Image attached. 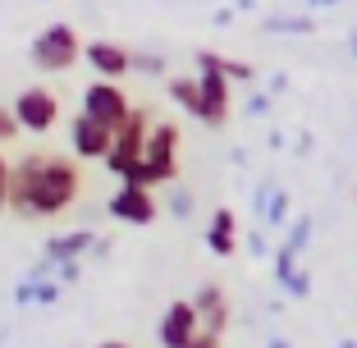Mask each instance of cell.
I'll use <instances>...</instances> for the list:
<instances>
[{"label": "cell", "instance_id": "6da1fadb", "mask_svg": "<svg viewBox=\"0 0 357 348\" xmlns=\"http://www.w3.org/2000/svg\"><path fill=\"white\" fill-rule=\"evenodd\" d=\"M83 192V174L69 156L28 151L10 160V211L19 220H60Z\"/></svg>", "mask_w": 357, "mask_h": 348}, {"label": "cell", "instance_id": "7a4b0ae2", "mask_svg": "<svg viewBox=\"0 0 357 348\" xmlns=\"http://www.w3.org/2000/svg\"><path fill=\"white\" fill-rule=\"evenodd\" d=\"M178 147H183V133H178V124H169V119H156L147 133V142H142V160L137 165H128L124 174H119V183H133V188H169V183L178 179Z\"/></svg>", "mask_w": 357, "mask_h": 348}, {"label": "cell", "instance_id": "3957f363", "mask_svg": "<svg viewBox=\"0 0 357 348\" xmlns=\"http://www.w3.org/2000/svg\"><path fill=\"white\" fill-rule=\"evenodd\" d=\"M28 60L37 74H69L83 60V37L74 32V23H46L28 42Z\"/></svg>", "mask_w": 357, "mask_h": 348}, {"label": "cell", "instance_id": "277c9868", "mask_svg": "<svg viewBox=\"0 0 357 348\" xmlns=\"http://www.w3.org/2000/svg\"><path fill=\"white\" fill-rule=\"evenodd\" d=\"M197 96H202V124L206 128H220L229 119V92L234 83L225 78V55L215 51H197Z\"/></svg>", "mask_w": 357, "mask_h": 348}, {"label": "cell", "instance_id": "5b68a950", "mask_svg": "<svg viewBox=\"0 0 357 348\" xmlns=\"http://www.w3.org/2000/svg\"><path fill=\"white\" fill-rule=\"evenodd\" d=\"M151 124H156V119H151L142 106H133V110H128V119L115 128L110 156H105V169H110V174H124L128 165H137V160H142V142H147Z\"/></svg>", "mask_w": 357, "mask_h": 348}, {"label": "cell", "instance_id": "8992f818", "mask_svg": "<svg viewBox=\"0 0 357 348\" xmlns=\"http://www.w3.org/2000/svg\"><path fill=\"white\" fill-rule=\"evenodd\" d=\"M10 110H14V119H19V128L32 133V137L51 133V128L60 124V96H55L51 87H23Z\"/></svg>", "mask_w": 357, "mask_h": 348}, {"label": "cell", "instance_id": "52a82bcc", "mask_svg": "<svg viewBox=\"0 0 357 348\" xmlns=\"http://www.w3.org/2000/svg\"><path fill=\"white\" fill-rule=\"evenodd\" d=\"M128 110H133V101L124 96V87H119V83H101V78H92V83L83 87V115L96 119V124L119 128L128 119Z\"/></svg>", "mask_w": 357, "mask_h": 348}, {"label": "cell", "instance_id": "ba28073f", "mask_svg": "<svg viewBox=\"0 0 357 348\" xmlns=\"http://www.w3.org/2000/svg\"><path fill=\"white\" fill-rule=\"evenodd\" d=\"M197 335H202V321H197L192 298H174L156 321V344L160 348H188Z\"/></svg>", "mask_w": 357, "mask_h": 348}, {"label": "cell", "instance_id": "9c48e42d", "mask_svg": "<svg viewBox=\"0 0 357 348\" xmlns=\"http://www.w3.org/2000/svg\"><path fill=\"white\" fill-rule=\"evenodd\" d=\"M105 211L115 215L119 225H151L160 215V197L156 192H147V188H133V183H119L110 197H105Z\"/></svg>", "mask_w": 357, "mask_h": 348}, {"label": "cell", "instance_id": "30bf717a", "mask_svg": "<svg viewBox=\"0 0 357 348\" xmlns=\"http://www.w3.org/2000/svg\"><path fill=\"white\" fill-rule=\"evenodd\" d=\"M83 64L101 78V83H119L124 74H133V51H128L124 42L96 37V42H83Z\"/></svg>", "mask_w": 357, "mask_h": 348}, {"label": "cell", "instance_id": "8fae6325", "mask_svg": "<svg viewBox=\"0 0 357 348\" xmlns=\"http://www.w3.org/2000/svg\"><path fill=\"white\" fill-rule=\"evenodd\" d=\"M110 142H115V128L87 119L83 110L69 119V151H74L78 160H105L110 156Z\"/></svg>", "mask_w": 357, "mask_h": 348}, {"label": "cell", "instance_id": "7c38bea8", "mask_svg": "<svg viewBox=\"0 0 357 348\" xmlns=\"http://www.w3.org/2000/svg\"><path fill=\"white\" fill-rule=\"evenodd\" d=\"M192 307H197V321L206 335L225 339V330H229V294H225L215 280H206V285H197V294H192Z\"/></svg>", "mask_w": 357, "mask_h": 348}, {"label": "cell", "instance_id": "4fadbf2b", "mask_svg": "<svg viewBox=\"0 0 357 348\" xmlns=\"http://www.w3.org/2000/svg\"><path fill=\"white\" fill-rule=\"evenodd\" d=\"M238 215L229 211V206H215V215H211V225H206V248L215 257H234L238 252Z\"/></svg>", "mask_w": 357, "mask_h": 348}, {"label": "cell", "instance_id": "5bb4252c", "mask_svg": "<svg viewBox=\"0 0 357 348\" xmlns=\"http://www.w3.org/2000/svg\"><path fill=\"white\" fill-rule=\"evenodd\" d=\"M92 243H96V234H92V229L55 234V239H46L42 257H46V262H51V266H60V262H83V257L92 252Z\"/></svg>", "mask_w": 357, "mask_h": 348}, {"label": "cell", "instance_id": "9a60e30c", "mask_svg": "<svg viewBox=\"0 0 357 348\" xmlns=\"http://www.w3.org/2000/svg\"><path fill=\"white\" fill-rule=\"evenodd\" d=\"M165 92H169V101H174L178 110H188L192 119H202V96H197V78H183V74H174L165 83Z\"/></svg>", "mask_w": 357, "mask_h": 348}, {"label": "cell", "instance_id": "2e32d148", "mask_svg": "<svg viewBox=\"0 0 357 348\" xmlns=\"http://www.w3.org/2000/svg\"><path fill=\"white\" fill-rule=\"evenodd\" d=\"M55 298H60V285H55V280H23V285L14 289V303H19V307H28V303L51 307Z\"/></svg>", "mask_w": 357, "mask_h": 348}, {"label": "cell", "instance_id": "e0dca14e", "mask_svg": "<svg viewBox=\"0 0 357 348\" xmlns=\"http://www.w3.org/2000/svg\"><path fill=\"white\" fill-rule=\"evenodd\" d=\"M289 211H294V202H289V188H275L271 202H266V215H261V229H284L289 225Z\"/></svg>", "mask_w": 357, "mask_h": 348}, {"label": "cell", "instance_id": "ac0fdd59", "mask_svg": "<svg viewBox=\"0 0 357 348\" xmlns=\"http://www.w3.org/2000/svg\"><path fill=\"white\" fill-rule=\"evenodd\" d=\"M271 262H275V285H280V289H289V285H294V275L303 271V266H298V252L289 248V243H280V248H275Z\"/></svg>", "mask_w": 357, "mask_h": 348}, {"label": "cell", "instance_id": "d6986e66", "mask_svg": "<svg viewBox=\"0 0 357 348\" xmlns=\"http://www.w3.org/2000/svg\"><path fill=\"white\" fill-rule=\"evenodd\" d=\"M165 211L174 215V220H188V215L197 211V197H192V192L183 188V183H178V188H174V192L165 197Z\"/></svg>", "mask_w": 357, "mask_h": 348}, {"label": "cell", "instance_id": "ffe728a7", "mask_svg": "<svg viewBox=\"0 0 357 348\" xmlns=\"http://www.w3.org/2000/svg\"><path fill=\"white\" fill-rule=\"evenodd\" d=\"M133 74H142V78H160V74H165V55H156V51L133 55Z\"/></svg>", "mask_w": 357, "mask_h": 348}, {"label": "cell", "instance_id": "44dd1931", "mask_svg": "<svg viewBox=\"0 0 357 348\" xmlns=\"http://www.w3.org/2000/svg\"><path fill=\"white\" fill-rule=\"evenodd\" d=\"M261 28L266 32H312L316 19H312V14H298V19H266Z\"/></svg>", "mask_w": 357, "mask_h": 348}, {"label": "cell", "instance_id": "7402d4cb", "mask_svg": "<svg viewBox=\"0 0 357 348\" xmlns=\"http://www.w3.org/2000/svg\"><path fill=\"white\" fill-rule=\"evenodd\" d=\"M312 229H316V220H312V215H298V220H294V229H289V239H284V243H289L294 252H303L307 243H312Z\"/></svg>", "mask_w": 357, "mask_h": 348}, {"label": "cell", "instance_id": "603a6c76", "mask_svg": "<svg viewBox=\"0 0 357 348\" xmlns=\"http://www.w3.org/2000/svg\"><path fill=\"white\" fill-rule=\"evenodd\" d=\"M19 133H23V128H19V119H14V110H10V106H0V151L10 147Z\"/></svg>", "mask_w": 357, "mask_h": 348}, {"label": "cell", "instance_id": "cb8c5ba5", "mask_svg": "<svg viewBox=\"0 0 357 348\" xmlns=\"http://www.w3.org/2000/svg\"><path fill=\"white\" fill-rule=\"evenodd\" d=\"M275 188H280L275 179H261V183H257V192H252V215H257V220L266 215V202H271V192H275Z\"/></svg>", "mask_w": 357, "mask_h": 348}, {"label": "cell", "instance_id": "d4e9b609", "mask_svg": "<svg viewBox=\"0 0 357 348\" xmlns=\"http://www.w3.org/2000/svg\"><path fill=\"white\" fill-rule=\"evenodd\" d=\"M225 78H229V83H252L257 69H252V64H243V60H225Z\"/></svg>", "mask_w": 357, "mask_h": 348}, {"label": "cell", "instance_id": "484cf974", "mask_svg": "<svg viewBox=\"0 0 357 348\" xmlns=\"http://www.w3.org/2000/svg\"><path fill=\"white\" fill-rule=\"evenodd\" d=\"M243 243H248V252H252L257 262H261V257H271V252H275L271 243H266V229H252V234H248V239H243Z\"/></svg>", "mask_w": 357, "mask_h": 348}, {"label": "cell", "instance_id": "4316f807", "mask_svg": "<svg viewBox=\"0 0 357 348\" xmlns=\"http://www.w3.org/2000/svg\"><path fill=\"white\" fill-rule=\"evenodd\" d=\"M10 211V156L0 151V215Z\"/></svg>", "mask_w": 357, "mask_h": 348}, {"label": "cell", "instance_id": "83f0119b", "mask_svg": "<svg viewBox=\"0 0 357 348\" xmlns=\"http://www.w3.org/2000/svg\"><path fill=\"white\" fill-rule=\"evenodd\" d=\"M78 275H83V262H60V266H55V285H74V280H78Z\"/></svg>", "mask_w": 357, "mask_h": 348}, {"label": "cell", "instance_id": "f1b7e54d", "mask_svg": "<svg viewBox=\"0 0 357 348\" xmlns=\"http://www.w3.org/2000/svg\"><path fill=\"white\" fill-rule=\"evenodd\" d=\"M261 119V115H271V92H252L248 96V119Z\"/></svg>", "mask_w": 357, "mask_h": 348}, {"label": "cell", "instance_id": "f546056e", "mask_svg": "<svg viewBox=\"0 0 357 348\" xmlns=\"http://www.w3.org/2000/svg\"><path fill=\"white\" fill-rule=\"evenodd\" d=\"M188 348H220V339H215V335H206V330H202V335L197 339H192V344Z\"/></svg>", "mask_w": 357, "mask_h": 348}, {"label": "cell", "instance_id": "4dcf8cb0", "mask_svg": "<svg viewBox=\"0 0 357 348\" xmlns=\"http://www.w3.org/2000/svg\"><path fill=\"white\" fill-rule=\"evenodd\" d=\"M266 348H294V344H289L284 335H275V339H266Z\"/></svg>", "mask_w": 357, "mask_h": 348}, {"label": "cell", "instance_id": "1f68e13d", "mask_svg": "<svg viewBox=\"0 0 357 348\" xmlns=\"http://www.w3.org/2000/svg\"><path fill=\"white\" fill-rule=\"evenodd\" d=\"M96 348H133V344H124V339H105V344H96Z\"/></svg>", "mask_w": 357, "mask_h": 348}, {"label": "cell", "instance_id": "d6a6232c", "mask_svg": "<svg viewBox=\"0 0 357 348\" xmlns=\"http://www.w3.org/2000/svg\"><path fill=\"white\" fill-rule=\"evenodd\" d=\"M307 5H312V10H321V5H339V0H307Z\"/></svg>", "mask_w": 357, "mask_h": 348}, {"label": "cell", "instance_id": "836d02e7", "mask_svg": "<svg viewBox=\"0 0 357 348\" xmlns=\"http://www.w3.org/2000/svg\"><path fill=\"white\" fill-rule=\"evenodd\" d=\"M335 348H357V339H339V344Z\"/></svg>", "mask_w": 357, "mask_h": 348}, {"label": "cell", "instance_id": "e575fe53", "mask_svg": "<svg viewBox=\"0 0 357 348\" xmlns=\"http://www.w3.org/2000/svg\"><path fill=\"white\" fill-rule=\"evenodd\" d=\"M348 46H353V55H357V32H353V42H348Z\"/></svg>", "mask_w": 357, "mask_h": 348}]
</instances>
